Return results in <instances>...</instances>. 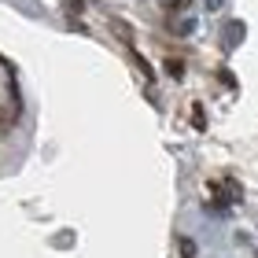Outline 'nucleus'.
<instances>
[{"label": "nucleus", "instance_id": "1", "mask_svg": "<svg viewBox=\"0 0 258 258\" xmlns=\"http://www.w3.org/2000/svg\"><path fill=\"white\" fill-rule=\"evenodd\" d=\"M22 118V92H19V78L4 55H0V129H11Z\"/></svg>", "mask_w": 258, "mask_h": 258}, {"label": "nucleus", "instance_id": "2", "mask_svg": "<svg viewBox=\"0 0 258 258\" xmlns=\"http://www.w3.org/2000/svg\"><path fill=\"white\" fill-rule=\"evenodd\" d=\"M210 188H214V199H210V210H214V214H229V207L240 203V196H243L232 177H221V181L210 184Z\"/></svg>", "mask_w": 258, "mask_h": 258}, {"label": "nucleus", "instance_id": "3", "mask_svg": "<svg viewBox=\"0 0 258 258\" xmlns=\"http://www.w3.org/2000/svg\"><path fill=\"white\" fill-rule=\"evenodd\" d=\"M111 30L118 33V41H122V44H129V48H133V26H125L122 19H111Z\"/></svg>", "mask_w": 258, "mask_h": 258}, {"label": "nucleus", "instance_id": "4", "mask_svg": "<svg viewBox=\"0 0 258 258\" xmlns=\"http://www.w3.org/2000/svg\"><path fill=\"white\" fill-rule=\"evenodd\" d=\"M229 37H225V48H236V44H240V37H243V22H229Z\"/></svg>", "mask_w": 258, "mask_h": 258}, {"label": "nucleus", "instance_id": "5", "mask_svg": "<svg viewBox=\"0 0 258 258\" xmlns=\"http://www.w3.org/2000/svg\"><path fill=\"white\" fill-rule=\"evenodd\" d=\"M192 125L196 129H207V118H203V107H199V103L192 107Z\"/></svg>", "mask_w": 258, "mask_h": 258}, {"label": "nucleus", "instance_id": "6", "mask_svg": "<svg viewBox=\"0 0 258 258\" xmlns=\"http://www.w3.org/2000/svg\"><path fill=\"white\" fill-rule=\"evenodd\" d=\"M166 70H170V78H181V74H184V70H181V59H170Z\"/></svg>", "mask_w": 258, "mask_h": 258}, {"label": "nucleus", "instance_id": "7", "mask_svg": "<svg viewBox=\"0 0 258 258\" xmlns=\"http://www.w3.org/2000/svg\"><path fill=\"white\" fill-rule=\"evenodd\" d=\"M181 254L192 258V254H196V243H192V240H181Z\"/></svg>", "mask_w": 258, "mask_h": 258}]
</instances>
